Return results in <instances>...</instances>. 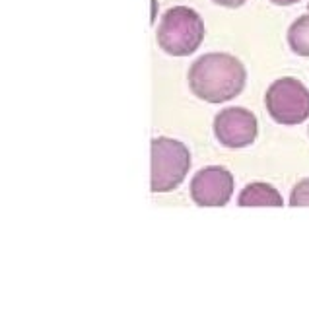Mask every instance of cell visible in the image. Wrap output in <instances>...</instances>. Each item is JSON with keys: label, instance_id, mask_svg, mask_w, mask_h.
<instances>
[{"label": "cell", "instance_id": "6da1fadb", "mask_svg": "<svg viewBox=\"0 0 309 311\" xmlns=\"http://www.w3.org/2000/svg\"><path fill=\"white\" fill-rule=\"evenodd\" d=\"M189 88L202 101L224 103L245 88L247 72L241 60L230 53H206L189 68Z\"/></svg>", "mask_w": 309, "mask_h": 311}, {"label": "cell", "instance_id": "7a4b0ae2", "mask_svg": "<svg viewBox=\"0 0 309 311\" xmlns=\"http://www.w3.org/2000/svg\"><path fill=\"white\" fill-rule=\"evenodd\" d=\"M204 39V22L189 6H173L162 16L156 29L160 49L171 56H189Z\"/></svg>", "mask_w": 309, "mask_h": 311}, {"label": "cell", "instance_id": "3957f363", "mask_svg": "<svg viewBox=\"0 0 309 311\" xmlns=\"http://www.w3.org/2000/svg\"><path fill=\"white\" fill-rule=\"evenodd\" d=\"M191 167V152L183 142L167 136L152 140V183L154 193H169L187 177Z\"/></svg>", "mask_w": 309, "mask_h": 311}, {"label": "cell", "instance_id": "277c9868", "mask_svg": "<svg viewBox=\"0 0 309 311\" xmlns=\"http://www.w3.org/2000/svg\"><path fill=\"white\" fill-rule=\"evenodd\" d=\"M265 105L278 125H299L309 117V89L296 78H280L266 89Z\"/></svg>", "mask_w": 309, "mask_h": 311}, {"label": "cell", "instance_id": "5b68a950", "mask_svg": "<svg viewBox=\"0 0 309 311\" xmlns=\"http://www.w3.org/2000/svg\"><path fill=\"white\" fill-rule=\"evenodd\" d=\"M189 193L199 206H224L233 195V175L222 166L202 167L191 179Z\"/></svg>", "mask_w": 309, "mask_h": 311}, {"label": "cell", "instance_id": "8992f818", "mask_svg": "<svg viewBox=\"0 0 309 311\" xmlns=\"http://www.w3.org/2000/svg\"><path fill=\"white\" fill-rule=\"evenodd\" d=\"M214 134L226 148H245L257 138V117L245 107H228L214 117Z\"/></svg>", "mask_w": 309, "mask_h": 311}, {"label": "cell", "instance_id": "52a82bcc", "mask_svg": "<svg viewBox=\"0 0 309 311\" xmlns=\"http://www.w3.org/2000/svg\"><path fill=\"white\" fill-rule=\"evenodd\" d=\"M237 206H284V200L272 185L255 181L239 193Z\"/></svg>", "mask_w": 309, "mask_h": 311}, {"label": "cell", "instance_id": "ba28073f", "mask_svg": "<svg viewBox=\"0 0 309 311\" xmlns=\"http://www.w3.org/2000/svg\"><path fill=\"white\" fill-rule=\"evenodd\" d=\"M288 45L299 56H309V14L299 16L288 27Z\"/></svg>", "mask_w": 309, "mask_h": 311}, {"label": "cell", "instance_id": "9c48e42d", "mask_svg": "<svg viewBox=\"0 0 309 311\" xmlns=\"http://www.w3.org/2000/svg\"><path fill=\"white\" fill-rule=\"evenodd\" d=\"M290 206H309V177L294 185L290 193Z\"/></svg>", "mask_w": 309, "mask_h": 311}, {"label": "cell", "instance_id": "30bf717a", "mask_svg": "<svg viewBox=\"0 0 309 311\" xmlns=\"http://www.w3.org/2000/svg\"><path fill=\"white\" fill-rule=\"evenodd\" d=\"M212 2H216L218 6H224V8H239L247 0H212Z\"/></svg>", "mask_w": 309, "mask_h": 311}, {"label": "cell", "instance_id": "8fae6325", "mask_svg": "<svg viewBox=\"0 0 309 311\" xmlns=\"http://www.w3.org/2000/svg\"><path fill=\"white\" fill-rule=\"evenodd\" d=\"M270 2L276 4V6H292V4H296L299 0H270Z\"/></svg>", "mask_w": 309, "mask_h": 311}, {"label": "cell", "instance_id": "7c38bea8", "mask_svg": "<svg viewBox=\"0 0 309 311\" xmlns=\"http://www.w3.org/2000/svg\"><path fill=\"white\" fill-rule=\"evenodd\" d=\"M307 10H309V2H307Z\"/></svg>", "mask_w": 309, "mask_h": 311}]
</instances>
